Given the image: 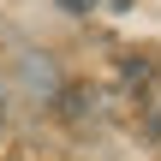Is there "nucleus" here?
Instances as JSON below:
<instances>
[{
  "instance_id": "7ed1b4c3",
  "label": "nucleus",
  "mask_w": 161,
  "mask_h": 161,
  "mask_svg": "<svg viewBox=\"0 0 161 161\" xmlns=\"http://www.w3.org/2000/svg\"><path fill=\"white\" fill-rule=\"evenodd\" d=\"M0 119H6V108H0Z\"/></svg>"
},
{
  "instance_id": "f257e3e1",
  "label": "nucleus",
  "mask_w": 161,
  "mask_h": 161,
  "mask_svg": "<svg viewBox=\"0 0 161 161\" xmlns=\"http://www.w3.org/2000/svg\"><path fill=\"white\" fill-rule=\"evenodd\" d=\"M149 78H155V60H143V54H131V60L119 66V84H125V90H137V84H149Z\"/></svg>"
},
{
  "instance_id": "f03ea898",
  "label": "nucleus",
  "mask_w": 161,
  "mask_h": 161,
  "mask_svg": "<svg viewBox=\"0 0 161 161\" xmlns=\"http://www.w3.org/2000/svg\"><path fill=\"white\" fill-rule=\"evenodd\" d=\"M143 125H149V131H155V137H161V102H155V108H149V119H143Z\"/></svg>"
}]
</instances>
